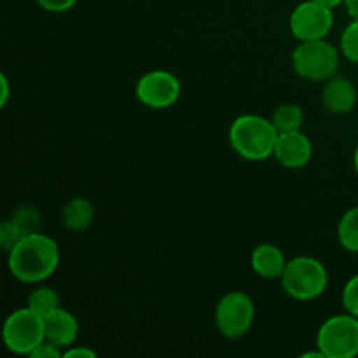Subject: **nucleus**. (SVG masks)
<instances>
[{"instance_id":"393cba45","label":"nucleus","mask_w":358,"mask_h":358,"mask_svg":"<svg viewBox=\"0 0 358 358\" xmlns=\"http://www.w3.org/2000/svg\"><path fill=\"white\" fill-rule=\"evenodd\" d=\"M346 10L353 20H358V0H345Z\"/></svg>"},{"instance_id":"a878e982","label":"nucleus","mask_w":358,"mask_h":358,"mask_svg":"<svg viewBox=\"0 0 358 358\" xmlns=\"http://www.w3.org/2000/svg\"><path fill=\"white\" fill-rule=\"evenodd\" d=\"M0 83H2V107L7 103V96H9V84H7V77L0 76Z\"/></svg>"},{"instance_id":"9d476101","label":"nucleus","mask_w":358,"mask_h":358,"mask_svg":"<svg viewBox=\"0 0 358 358\" xmlns=\"http://www.w3.org/2000/svg\"><path fill=\"white\" fill-rule=\"evenodd\" d=\"M311 154L313 147L310 138L297 129V131L280 133L273 156L285 168H303L310 163Z\"/></svg>"},{"instance_id":"2eb2a0df","label":"nucleus","mask_w":358,"mask_h":358,"mask_svg":"<svg viewBox=\"0 0 358 358\" xmlns=\"http://www.w3.org/2000/svg\"><path fill=\"white\" fill-rule=\"evenodd\" d=\"M338 238L343 248L358 254V206H353L343 215L338 227Z\"/></svg>"},{"instance_id":"bb28decb","label":"nucleus","mask_w":358,"mask_h":358,"mask_svg":"<svg viewBox=\"0 0 358 358\" xmlns=\"http://www.w3.org/2000/svg\"><path fill=\"white\" fill-rule=\"evenodd\" d=\"M315 2H320V3H324V6H329V7H336V6H339V3H345V0H315Z\"/></svg>"},{"instance_id":"dca6fc26","label":"nucleus","mask_w":358,"mask_h":358,"mask_svg":"<svg viewBox=\"0 0 358 358\" xmlns=\"http://www.w3.org/2000/svg\"><path fill=\"white\" fill-rule=\"evenodd\" d=\"M273 124L278 129V133H287V131H297L301 129L304 121V114L301 110L299 105L287 103L282 105L275 110V115H273Z\"/></svg>"},{"instance_id":"b1692460","label":"nucleus","mask_w":358,"mask_h":358,"mask_svg":"<svg viewBox=\"0 0 358 358\" xmlns=\"http://www.w3.org/2000/svg\"><path fill=\"white\" fill-rule=\"evenodd\" d=\"M63 357L65 358H73V357H90V358H94V352H91V350L87 348H70L69 352L63 353Z\"/></svg>"},{"instance_id":"5701e85b","label":"nucleus","mask_w":358,"mask_h":358,"mask_svg":"<svg viewBox=\"0 0 358 358\" xmlns=\"http://www.w3.org/2000/svg\"><path fill=\"white\" fill-rule=\"evenodd\" d=\"M63 353L59 352L58 346H55L52 343L44 341L42 345H38L34 352L30 353L31 358H58L62 357Z\"/></svg>"},{"instance_id":"1a4fd4ad","label":"nucleus","mask_w":358,"mask_h":358,"mask_svg":"<svg viewBox=\"0 0 358 358\" xmlns=\"http://www.w3.org/2000/svg\"><path fill=\"white\" fill-rule=\"evenodd\" d=\"M180 96V83L166 70L145 73L136 84V98L150 108H168Z\"/></svg>"},{"instance_id":"7ed1b4c3","label":"nucleus","mask_w":358,"mask_h":358,"mask_svg":"<svg viewBox=\"0 0 358 358\" xmlns=\"http://www.w3.org/2000/svg\"><path fill=\"white\" fill-rule=\"evenodd\" d=\"M327 269L313 257H296L287 262L282 287L297 301L317 299L327 289Z\"/></svg>"},{"instance_id":"412c9836","label":"nucleus","mask_w":358,"mask_h":358,"mask_svg":"<svg viewBox=\"0 0 358 358\" xmlns=\"http://www.w3.org/2000/svg\"><path fill=\"white\" fill-rule=\"evenodd\" d=\"M343 304L346 311L352 313L353 317H358V275L353 276L343 290Z\"/></svg>"},{"instance_id":"6e6552de","label":"nucleus","mask_w":358,"mask_h":358,"mask_svg":"<svg viewBox=\"0 0 358 358\" xmlns=\"http://www.w3.org/2000/svg\"><path fill=\"white\" fill-rule=\"evenodd\" d=\"M332 21H334L332 7L308 0L294 9L290 16V31L301 42L317 41V38H324L331 31Z\"/></svg>"},{"instance_id":"423d86ee","label":"nucleus","mask_w":358,"mask_h":358,"mask_svg":"<svg viewBox=\"0 0 358 358\" xmlns=\"http://www.w3.org/2000/svg\"><path fill=\"white\" fill-rule=\"evenodd\" d=\"M45 341L44 318L23 308L7 317L3 324V343L7 348L20 355H30L38 345Z\"/></svg>"},{"instance_id":"0eeeda50","label":"nucleus","mask_w":358,"mask_h":358,"mask_svg":"<svg viewBox=\"0 0 358 358\" xmlns=\"http://www.w3.org/2000/svg\"><path fill=\"white\" fill-rule=\"evenodd\" d=\"M255 317L254 301L243 292H229L219 301L215 310V324L220 334L238 339L248 332Z\"/></svg>"},{"instance_id":"f3484780","label":"nucleus","mask_w":358,"mask_h":358,"mask_svg":"<svg viewBox=\"0 0 358 358\" xmlns=\"http://www.w3.org/2000/svg\"><path fill=\"white\" fill-rule=\"evenodd\" d=\"M28 308L44 318L55 310H58L59 296L49 287H38L28 296Z\"/></svg>"},{"instance_id":"a211bd4d","label":"nucleus","mask_w":358,"mask_h":358,"mask_svg":"<svg viewBox=\"0 0 358 358\" xmlns=\"http://www.w3.org/2000/svg\"><path fill=\"white\" fill-rule=\"evenodd\" d=\"M341 51L350 62L358 63V20H353L343 31Z\"/></svg>"},{"instance_id":"f03ea898","label":"nucleus","mask_w":358,"mask_h":358,"mask_svg":"<svg viewBox=\"0 0 358 358\" xmlns=\"http://www.w3.org/2000/svg\"><path fill=\"white\" fill-rule=\"evenodd\" d=\"M278 135L273 121L261 115L247 114L234 119L229 129V142L245 159L262 161L273 156Z\"/></svg>"},{"instance_id":"9b49d317","label":"nucleus","mask_w":358,"mask_h":358,"mask_svg":"<svg viewBox=\"0 0 358 358\" xmlns=\"http://www.w3.org/2000/svg\"><path fill=\"white\" fill-rule=\"evenodd\" d=\"M44 325L45 341L52 343L58 348H66V346L73 345L79 336V324H77L76 317L62 308L44 317Z\"/></svg>"},{"instance_id":"ddd939ff","label":"nucleus","mask_w":358,"mask_h":358,"mask_svg":"<svg viewBox=\"0 0 358 358\" xmlns=\"http://www.w3.org/2000/svg\"><path fill=\"white\" fill-rule=\"evenodd\" d=\"M252 268L261 278L276 280L282 278L287 268V261L283 252L275 245H259L252 252Z\"/></svg>"},{"instance_id":"f8f14e48","label":"nucleus","mask_w":358,"mask_h":358,"mask_svg":"<svg viewBox=\"0 0 358 358\" xmlns=\"http://www.w3.org/2000/svg\"><path fill=\"white\" fill-rule=\"evenodd\" d=\"M325 108L332 114H346L355 107L357 87L346 77H334L327 79V84L322 93Z\"/></svg>"},{"instance_id":"39448f33","label":"nucleus","mask_w":358,"mask_h":358,"mask_svg":"<svg viewBox=\"0 0 358 358\" xmlns=\"http://www.w3.org/2000/svg\"><path fill=\"white\" fill-rule=\"evenodd\" d=\"M317 346L325 358H353L358 355V317L336 315L324 322Z\"/></svg>"},{"instance_id":"cd10ccee","label":"nucleus","mask_w":358,"mask_h":358,"mask_svg":"<svg viewBox=\"0 0 358 358\" xmlns=\"http://www.w3.org/2000/svg\"><path fill=\"white\" fill-rule=\"evenodd\" d=\"M355 170H357V173H358V147H357V150H355Z\"/></svg>"},{"instance_id":"6ab92c4d","label":"nucleus","mask_w":358,"mask_h":358,"mask_svg":"<svg viewBox=\"0 0 358 358\" xmlns=\"http://www.w3.org/2000/svg\"><path fill=\"white\" fill-rule=\"evenodd\" d=\"M24 236L27 234L23 233V229L13 219L3 220L2 226H0V245H2V248L6 252L13 250Z\"/></svg>"},{"instance_id":"f257e3e1","label":"nucleus","mask_w":358,"mask_h":358,"mask_svg":"<svg viewBox=\"0 0 358 358\" xmlns=\"http://www.w3.org/2000/svg\"><path fill=\"white\" fill-rule=\"evenodd\" d=\"M58 264V243L42 233L27 234L9 252L10 275L24 283H38L49 278Z\"/></svg>"},{"instance_id":"4be33fe9","label":"nucleus","mask_w":358,"mask_h":358,"mask_svg":"<svg viewBox=\"0 0 358 358\" xmlns=\"http://www.w3.org/2000/svg\"><path fill=\"white\" fill-rule=\"evenodd\" d=\"M37 3L49 13H65L76 6L77 0H37Z\"/></svg>"},{"instance_id":"aec40b11","label":"nucleus","mask_w":358,"mask_h":358,"mask_svg":"<svg viewBox=\"0 0 358 358\" xmlns=\"http://www.w3.org/2000/svg\"><path fill=\"white\" fill-rule=\"evenodd\" d=\"M13 220L21 227V229H23L24 234L37 233L38 224H41V220H38V213L35 212L31 206H21V208H17L16 212H14Z\"/></svg>"},{"instance_id":"4468645a","label":"nucleus","mask_w":358,"mask_h":358,"mask_svg":"<svg viewBox=\"0 0 358 358\" xmlns=\"http://www.w3.org/2000/svg\"><path fill=\"white\" fill-rule=\"evenodd\" d=\"M94 219V208L87 198H73L63 206L62 220L69 231L79 233L87 229Z\"/></svg>"},{"instance_id":"20e7f679","label":"nucleus","mask_w":358,"mask_h":358,"mask_svg":"<svg viewBox=\"0 0 358 358\" xmlns=\"http://www.w3.org/2000/svg\"><path fill=\"white\" fill-rule=\"evenodd\" d=\"M294 70L308 80H327L336 76L339 55L332 44L324 38L303 41L294 51Z\"/></svg>"}]
</instances>
